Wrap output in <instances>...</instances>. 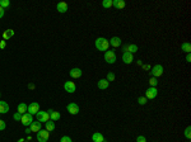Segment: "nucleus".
Listing matches in <instances>:
<instances>
[{
    "instance_id": "1",
    "label": "nucleus",
    "mask_w": 191,
    "mask_h": 142,
    "mask_svg": "<svg viewBox=\"0 0 191 142\" xmlns=\"http://www.w3.org/2000/svg\"><path fill=\"white\" fill-rule=\"evenodd\" d=\"M108 47H110V42L108 40H106L104 37H100L95 40V48L98 51H108Z\"/></svg>"
},
{
    "instance_id": "2",
    "label": "nucleus",
    "mask_w": 191,
    "mask_h": 142,
    "mask_svg": "<svg viewBox=\"0 0 191 142\" xmlns=\"http://www.w3.org/2000/svg\"><path fill=\"white\" fill-rule=\"evenodd\" d=\"M36 118L38 122H41V123H46L47 121H50V113L49 112H45V111H38L37 114H36Z\"/></svg>"
},
{
    "instance_id": "3",
    "label": "nucleus",
    "mask_w": 191,
    "mask_h": 142,
    "mask_svg": "<svg viewBox=\"0 0 191 142\" xmlns=\"http://www.w3.org/2000/svg\"><path fill=\"white\" fill-rule=\"evenodd\" d=\"M149 74H150V76L152 77H159V76H162L163 75V66L162 65H154L153 66V69L149 71Z\"/></svg>"
},
{
    "instance_id": "4",
    "label": "nucleus",
    "mask_w": 191,
    "mask_h": 142,
    "mask_svg": "<svg viewBox=\"0 0 191 142\" xmlns=\"http://www.w3.org/2000/svg\"><path fill=\"white\" fill-rule=\"evenodd\" d=\"M49 137H50V132H49V131H46V130H41V131H38V132H37V134H36V138H37V141H38V142H47Z\"/></svg>"
},
{
    "instance_id": "5",
    "label": "nucleus",
    "mask_w": 191,
    "mask_h": 142,
    "mask_svg": "<svg viewBox=\"0 0 191 142\" xmlns=\"http://www.w3.org/2000/svg\"><path fill=\"white\" fill-rule=\"evenodd\" d=\"M32 122H33V115H32V114H30V113H24V114H22L21 123L23 126H25V127H30Z\"/></svg>"
},
{
    "instance_id": "6",
    "label": "nucleus",
    "mask_w": 191,
    "mask_h": 142,
    "mask_svg": "<svg viewBox=\"0 0 191 142\" xmlns=\"http://www.w3.org/2000/svg\"><path fill=\"white\" fill-rule=\"evenodd\" d=\"M104 61L107 63H115L116 62V53L113 51H106L104 52Z\"/></svg>"
},
{
    "instance_id": "7",
    "label": "nucleus",
    "mask_w": 191,
    "mask_h": 142,
    "mask_svg": "<svg viewBox=\"0 0 191 142\" xmlns=\"http://www.w3.org/2000/svg\"><path fill=\"white\" fill-rule=\"evenodd\" d=\"M38 111H40V104H38L37 102H32L27 108V113H30V114H32V115L37 114Z\"/></svg>"
},
{
    "instance_id": "8",
    "label": "nucleus",
    "mask_w": 191,
    "mask_h": 142,
    "mask_svg": "<svg viewBox=\"0 0 191 142\" xmlns=\"http://www.w3.org/2000/svg\"><path fill=\"white\" fill-rule=\"evenodd\" d=\"M157 95H158L157 88H153V86H150V88H148L145 90V98L146 99H154Z\"/></svg>"
},
{
    "instance_id": "9",
    "label": "nucleus",
    "mask_w": 191,
    "mask_h": 142,
    "mask_svg": "<svg viewBox=\"0 0 191 142\" xmlns=\"http://www.w3.org/2000/svg\"><path fill=\"white\" fill-rule=\"evenodd\" d=\"M66 109H68V112L73 115H75L79 113V105L76 104V103H69V104L66 105Z\"/></svg>"
},
{
    "instance_id": "10",
    "label": "nucleus",
    "mask_w": 191,
    "mask_h": 142,
    "mask_svg": "<svg viewBox=\"0 0 191 142\" xmlns=\"http://www.w3.org/2000/svg\"><path fill=\"white\" fill-rule=\"evenodd\" d=\"M124 52H129V53H135L138 52V46L136 44H133V43H129V44H125V46L122 47Z\"/></svg>"
},
{
    "instance_id": "11",
    "label": "nucleus",
    "mask_w": 191,
    "mask_h": 142,
    "mask_svg": "<svg viewBox=\"0 0 191 142\" xmlns=\"http://www.w3.org/2000/svg\"><path fill=\"white\" fill-rule=\"evenodd\" d=\"M64 89H65V91H68V93H75V90H76V85L73 81H66L65 84H64Z\"/></svg>"
},
{
    "instance_id": "12",
    "label": "nucleus",
    "mask_w": 191,
    "mask_h": 142,
    "mask_svg": "<svg viewBox=\"0 0 191 142\" xmlns=\"http://www.w3.org/2000/svg\"><path fill=\"white\" fill-rule=\"evenodd\" d=\"M122 61H124V63H126V65L131 63L134 61V55L129 53V52H124L122 53Z\"/></svg>"
},
{
    "instance_id": "13",
    "label": "nucleus",
    "mask_w": 191,
    "mask_h": 142,
    "mask_svg": "<svg viewBox=\"0 0 191 142\" xmlns=\"http://www.w3.org/2000/svg\"><path fill=\"white\" fill-rule=\"evenodd\" d=\"M83 74V71L80 69H78V67H75V69H71L69 71V75L73 77V79H78V77H80Z\"/></svg>"
},
{
    "instance_id": "14",
    "label": "nucleus",
    "mask_w": 191,
    "mask_h": 142,
    "mask_svg": "<svg viewBox=\"0 0 191 142\" xmlns=\"http://www.w3.org/2000/svg\"><path fill=\"white\" fill-rule=\"evenodd\" d=\"M108 42H110V46H112L113 48L120 47V46H121V43H122V41H121V38H120V37H112Z\"/></svg>"
},
{
    "instance_id": "15",
    "label": "nucleus",
    "mask_w": 191,
    "mask_h": 142,
    "mask_svg": "<svg viewBox=\"0 0 191 142\" xmlns=\"http://www.w3.org/2000/svg\"><path fill=\"white\" fill-rule=\"evenodd\" d=\"M56 9H57V12L59 13L64 14V13L68 12V4H66L65 1H61V3H59V4L56 5Z\"/></svg>"
},
{
    "instance_id": "16",
    "label": "nucleus",
    "mask_w": 191,
    "mask_h": 142,
    "mask_svg": "<svg viewBox=\"0 0 191 142\" xmlns=\"http://www.w3.org/2000/svg\"><path fill=\"white\" fill-rule=\"evenodd\" d=\"M30 130H31V132H36V133H37V132L38 131H41V130H42V128H41V122H32V123H31V126H30Z\"/></svg>"
},
{
    "instance_id": "17",
    "label": "nucleus",
    "mask_w": 191,
    "mask_h": 142,
    "mask_svg": "<svg viewBox=\"0 0 191 142\" xmlns=\"http://www.w3.org/2000/svg\"><path fill=\"white\" fill-rule=\"evenodd\" d=\"M47 112L50 113V119H51V121L56 122V121H59V119L61 118V115H60L59 112H55V111H52V109H49Z\"/></svg>"
},
{
    "instance_id": "18",
    "label": "nucleus",
    "mask_w": 191,
    "mask_h": 142,
    "mask_svg": "<svg viewBox=\"0 0 191 142\" xmlns=\"http://www.w3.org/2000/svg\"><path fill=\"white\" fill-rule=\"evenodd\" d=\"M108 85H110V83H108L106 79H101V80H98V83H97L98 89H101V90L107 89V88H108Z\"/></svg>"
},
{
    "instance_id": "19",
    "label": "nucleus",
    "mask_w": 191,
    "mask_h": 142,
    "mask_svg": "<svg viewBox=\"0 0 191 142\" xmlns=\"http://www.w3.org/2000/svg\"><path fill=\"white\" fill-rule=\"evenodd\" d=\"M126 5V3L124 0H112V6H115L116 9H124Z\"/></svg>"
},
{
    "instance_id": "20",
    "label": "nucleus",
    "mask_w": 191,
    "mask_h": 142,
    "mask_svg": "<svg viewBox=\"0 0 191 142\" xmlns=\"http://www.w3.org/2000/svg\"><path fill=\"white\" fill-rule=\"evenodd\" d=\"M92 141L93 142H103L104 137L102 136V133H100V132H94V133L92 134Z\"/></svg>"
},
{
    "instance_id": "21",
    "label": "nucleus",
    "mask_w": 191,
    "mask_h": 142,
    "mask_svg": "<svg viewBox=\"0 0 191 142\" xmlns=\"http://www.w3.org/2000/svg\"><path fill=\"white\" fill-rule=\"evenodd\" d=\"M9 112V104L6 102L0 100V114H5Z\"/></svg>"
},
{
    "instance_id": "22",
    "label": "nucleus",
    "mask_w": 191,
    "mask_h": 142,
    "mask_svg": "<svg viewBox=\"0 0 191 142\" xmlns=\"http://www.w3.org/2000/svg\"><path fill=\"white\" fill-rule=\"evenodd\" d=\"M13 36H14V31L13 29H6V31H4V33H3V40L8 41V40H10Z\"/></svg>"
},
{
    "instance_id": "23",
    "label": "nucleus",
    "mask_w": 191,
    "mask_h": 142,
    "mask_svg": "<svg viewBox=\"0 0 191 142\" xmlns=\"http://www.w3.org/2000/svg\"><path fill=\"white\" fill-rule=\"evenodd\" d=\"M27 108H28V105L25 103H21V104H18L17 112L21 113V114H24V113H27Z\"/></svg>"
},
{
    "instance_id": "24",
    "label": "nucleus",
    "mask_w": 191,
    "mask_h": 142,
    "mask_svg": "<svg viewBox=\"0 0 191 142\" xmlns=\"http://www.w3.org/2000/svg\"><path fill=\"white\" fill-rule=\"evenodd\" d=\"M181 50L186 53H190L191 52V43L190 42H183V43L181 44Z\"/></svg>"
},
{
    "instance_id": "25",
    "label": "nucleus",
    "mask_w": 191,
    "mask_h": 142,
    "mask_svg": "<svg viewBox=\"0 0 191 142\" xmlns=\"http://www.w3.org/2000/svg\"><path fill=\"white\" fill-rule=\"evenodd\" d=\"M45 126H46V131H49V132H52L54 130H55V122L54 121H47L46 123H45Z\"/></svg>"
},
{
    "instance_id": "26",
    "label": "nucleus",
    "mask_w": 191,
    "mask_h": 142,
    "mask_svg": "<svg viewBox=\"0 0 191 142\" xmlns=\"http://www.w3.org/2000/svg\"><path fill=\"white\" fill-rule=\"evenodd\" d=\"M102 6L106 9L111 8V6H112V0H103V1H102Z\"/></svg>"
},
{
    "instance_id": "27",
    "label": "nucleus",
    "mask_w": 191,
    "mask_h": 142,
    "mask_svg": "<svg viewBox=\"0 0 191 142\" xmlns=\"http://www.w3.org/2000/svg\"><path fill=\"white\" fill-rule=\"evenodd\" d=\"M149 84H150V86L155 88V86L158 85V79L157 77H150V79H149Z\"/></svg>"
},
{
    "instance_id": "28",
    "label": "nucleus",
    "mask_w": 191,
    "mask_h": 142,
    "mask_svg": "<svg viewBox=\"0 0 191 142\" xmlns=\"http://www.w3.org/2000/svg\"><path fill=\"white\" fill-rule=\"evenodd\" d=\"M9 5H10V1H9V0H0V6H1L3 9L8 8Z\"/></svg>"
},
{
    "instance_id": "29",
    "label": "nucleus",
    "mask_w": 191,
    "mask_h": 142,
    "mask_svg": "<svg viewBox=\"0 0 191 142\" xmlns=\"http://www.w3.org/2000/svg\"><path fill=\"white\" fill-rule=\"evenodd\" d=\"M138 103L140 105H145L146 103H148V99L145 98V96H139L138 98Z\"/></svg>"
},
{
    "instance_id": "30",
    "label": "nucleus",
    "mask_w": 191,
    "mask_h": 142,
    "mask_svg": "<svg viewBox=\"0 0 191 142\" xmlns=\"http://www.w3.org/2000/svg\"><path fill=\"white\" fill-rule=\"evenodd\" d=\"M185 137L187 138V140H190L191 138V127H186V130H185Z\"/></svg>"
},
{
    "instance_id": "31",
    "label": "nucleus",
    "mask_w": 191,
    "mask_h": 142,
    "mask_svg": "<svg viewBox=\"0 0 191 142\" xmlns=\"http://www.w3.org/2000/svg\"><path fill=\"white\" fill-rule=\"evenodd\" d=\"M115 77H116V76H115V74H113V72H108V74H107L106 80H107L108 83H110V81H113V80H115Z\"/></svg>"
},
{
    "instance_id": "32",
    "label": "nucleus",
    "mask_w": 191,
    "mask_h": 142,
    "mask_svg": "<svg viewBox=\"0 0 191 142\" xmlns=\"http://www.w3.org/2000/svg\"><path fill=\"white\" fill-rule=\"evenodd\" d=\"M21 118H22V114L21 113H14V115H13V119H14V121H19L21 122Z\"/></svg>"
},
{
    "instance_id": "33",
    "label": "nucleus",
    "mask_w": 191,
    "mask_h": 142,
    "mask_svg": "<svg viewBox=\"0 0 191 142\" xmlns=\"http://www.w3.org/2000/svg\"><path fill=\"white\" fill-rule=\"evenodd\" d=\"M60 142H73L71 138H70L69 136H63L61 140H60Z\"/></svg>"
},
{
    "instance_id": "34",
    "label": "nucleus",
    "mask_w": 191,
    "mask_h": 142,
    "mask_svg": "<svg viewBox=\"0 0 191 142\" xmlns=\"http://www.w3.org/2000/svg\"><path fill=\"white\" fill-rule=\"evenodd\" d=\"M6 128V124H5V122L3 121V119H0V131H4Z\"/></svg>"
},
{
    "instance_id": "35",
    "label": "nucleus",
    "mask_w": 191,
    "mask_h": 142,
    "mask_svg": "<svg viewBox=\"0 0 191 142\" xmlns=\"http://www.w3.org/2000/svg\"><path fill=\"white\" fill-rule=\"evenodd\" d=\"M136 142H146V138L144 136H138L136 137Z\"/></svg>"
},
{
    "instance_id": "36",
    "label": "nucleus",
    "mask_w": 191,
    "mask_h": 142,
    "mask_svg": "<svg viewBox=\"0 0 191 142\" xmlns=\"http://www.w3.org/2000/svg\"><path fill=\"white\" fill-rule=\"evenodd\" d=\"M6 47V41H0V48H1V50H4V48Z\"/></svg>"
},
{
    "instance_id": "37",
    "label": "nucleus",
    "mask_w": 191,
    "mask_h": 142,
    "mask_svg": "<svg viewBox=\"0 0 191 142\" xmlns=\"http://www.w3.org/2000/svg\"><path fill=\"white\" fill-rule=\"evenodd\" d=\"M4 13H5V9H3L1 6H0V19L4 17Z\"/></svg>"
},
{
    "instance_id": "38",
    "label": "nucleus",
    "mask_w": 191,
    "mask_h": 142,
    "mask_svg": "<svg viewBox=\"0 0 191 142\" xmlns=\"http://www.w3.org/2000/svg\"><path fill=\"white\" fill-rule=\"evenodd\" d=\"M186 62H191V55L190 53L186 55Z\"/></svg>"
},
{
    "instance_id": "39",
    "label": "nucleus",
    "mask_w": 191,
    "mask_h": 142,
    "mask_svg": "<svg viewBox=\"0 0 191 142\" xmlns=\"http://www.w3.org/2000/svg\"><path fill=\"white\" fill-rule=\"evenodd\" d=\"M34 88H36V85H34V84H28V89H31V90H33Z\"/></svg>"
},
{
    "instance_id": "40",
    "label": "nucleus",
    "mask_w": 191,
    "mask_h": 142,
    "mask_svg": "<svg viewBox=\"0 0 191 142\" xmlns=\"http://www.w3.org/2000/svg\"><path fill=\"white\" fill-rule=\"evenodd\" d=\"M143 69L144 70H150V66L149 65H143Z\"/></svg>"
},
{
    "instance_id": "41",
    "label": "nucleus",
    "mask_w": 191,
    "mask_h": 142,
    "mask_svg": "<svg viewBox=\"0 0 191 142\" xmlns=\"http://www.w3.org/2000/svg\"><path fill=\"white\" fill-rule=\"evenodd\" d=\"M25 133H27V134H31V130H30V128H27V130H25Z\"/></svg>"
},
{
    "instance_id": "42",
    "label": "nucleus",
    "mask_w": 191,
    "mask_h": 142,
    "mask_svg": "<svg viewBox=\"0 0 191 142\" xmlns=\"http://www.w3.org/2000/svg\"><path fill=\"white\" fill-rule=\"evenodd\" d=\"M17 142H25V140H23V138H21V140H18Z\"/></svg>"
},
{
    "instance_id": "43",
    "label": "nucleus",
    "mask_w": 191,
    "mask_h": 142,
    "mask_svg": "<svg viewBox=\"0 0 191 142\" xmlns=\"http://www.w3.org/2000/svg\"><path fill=\"white\" fill-rule=\"evenodd\" d=\"M103 142H107V141H106V140H104V141H103Z\"/></svg>"
},
{
    "instance_id": "44",
    "label": "nucleus",
    "mask_w": 191,
    "mask_h": 142,
    "mask_svg": "<svg viewBox=\"0 0 191 142\" xmlns=\"http://www.w3.org/2000/svg\"><path fill=\"white\" fill-rule=\"evenodd\" d=\"M0 96H1V93H0Z\"/></svg>"
}]
</instances>
